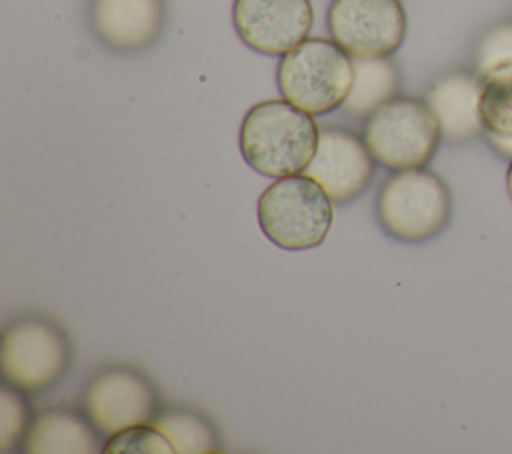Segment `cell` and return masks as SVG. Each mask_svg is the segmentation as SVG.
I'll return each mask as SVG.
<instances>
[{
  "label": "cell",
  "mask_w": 512,
  "mask_h": 454,
  "mask_svg": "<svg viewBox=\"0 0 512 454\" xmlns=\"http://www.w3.org/2000/svg\"><path fill=\"white\" fill-rule=\"evenodd\" d=\"M506 188H508V196L512 200V162L508 166V172H506Z\"/></svg>",
  "instance_id": "cell-21"
},
{
  "label": "cell",
  "mask_w": 512,
  "mask_h": 454,
  "mask_svg": "<svg viewBox=\"0 0 512 454\" xmlns=\"http://www.w3.org/2000/svg\"><path fill=\"white\" fill-rule=\"evenodd\" d=\"M314 178L336 204H346L358 198L374 176V158L358 134L326 126L320 130L314 158L304 170Z\"/></svg>",
  "instance_id": "cell-10"
},
{
  "label": "cell",
  "mask_w": 512,
  "mask_h": 454,
  "mask_svg": "<svg viewBox=\"0 0 512 454\" xmlns=\"http://www.w3.org/2000/svg\"><path fill=\"white\" fill-rule=\"evenodd\" d=\"M96 36L114 50L150 46L164 28V0H92Z\"/></svg>",
  "instance_id": "cell-11"
},
{
  "label": "cell",
  "mask_w": 512,
  "mask_h": 454,
  "mask_svg": "<svg viewBox=\"0 0 512 454\" xmlns=\"http://www.w3.org/2000/svg\"><path fill=\"white\" fill-rule=\"evenodd\" d=\"M362 138L378 164L398 172L426 166L442 130L428 102L394 96L366 118Z\"/></svg>",
  "instance_id": "cell-5"
},
{
  "label": "cell",
  "mask_w": 512,
  "mask_h": 454,
  "mask_svg": "<svg viewBox=\"0 0 512 454\" xmlns=\"http://www.w3.org/2000/svg\"><path fill=\"white\" fill-rule=\"evenodd\" d=\"M398 72L386 58H354V82L342 108L350 116H370L398 92Z\"/></svg>",
  "instance_id": "cell-14"
},
{
  "label": "cell",
  "mask_w": 512,
  "mask_h": 454,
  "mask_svg": "<svg viewBox=\"0 0 512 454\" xmlns=\"http://www.w3.org/2000/svg\"><path fill=\"white\" fill-rule=\"evenodd\" d=\"M478 100L480 76L468 72H452L438 78L426 94V102L438 118L442 138L450 142H466L482 130Z\"/></svg>",
  "instance_id": "cell-12"
},
{
  "label": "cell",
  "mask_w": 512,
  "mask_h": 454,
  "mask_svg": "<svg viewBox=\"0 0 512 454\" xmlns=\"http://www.w3.org/2000/svg\"><path fill=\"white\" fill-rule=\"evenodd\" d=\"M328 30L352 58H388L406 36L400 0H332Z\"/></svg>",
  "instance_id": "cell-7"
},
{
  "label": "cell",
  "mask_w": 512,
  "mask_h": 454,
  "mask_svg": "<svg viewBox=\"0 0 512 454\" xmlns=\"http://www.w3.org/2000/svg\"><path fill=\"white\" fill-rule=\"evenodd\" d=\"M280 94L308 114H328L344 104L354 82V58L328 38H306L278 62Z\"/></svg>",
  "instance_id": "cell-2"
},
{
  "label": "cell",
  "mask_w": 512,
  "mask_h": 454,
  "mask_svg": "<svg viewBox=\"0 0 512 454\" xmlns=\"http://www.w3.org/2000/svg\"><path fill=\"white\" fill-rule=\"evenodd\" d=\"M16 390L6 384L0 392V450H10L26 430V406Z\"/></svg>",
  "instance_id": "cell-18"
},
{
  "label": "cell",
  "mask_w": 512,
  "mask_h": 454,
  "mask_svg": "<svg viewBox=\"0 0 512 454\" xmlns=\"http://www.w3.org/2000/svg\"><path fill=\"white\" fill-rule=\"evenodd\" d=\"M332 218V198L306 174L282 176L258 198V224L264 236L284 250L320 246Z\"/></svg>",
  "instance_id": "cell-3"
},
{
  "label": "cell",
  "mask_w": 512,
  "mask_h": 454,
  "mask_svg": "<svg viewBox=\"0 0 512 454\" xmlns=\"http://www.w3.org/2000/svg\"><path fill=\"white\" fill-rule=\"evenodd\" d=\"M320 130L312 114L292 102L254 104L240 126V152L262 176L282 178L304 172L318 148Z\"/></svg>",
  "instance_id": "cell-1"
},
{
  "label": "cell",
  "mask_w": 512,
  "mask_h": 454,
  "mask_svg": "<svg viewBox=\"0 0 512 454\" xmlns=\"http://www.w3.org/2000/svg\"><path fill=\"white\" fill-rule=\"evenodd\" d=\"M452 214L446 182L424 168L398 170L376 194V216L386 234L402 242H424L440 234Z\"/></svg>",
  "instance_id": "cell-4"
},
{
  "label": "cell",
  "mask_w": 512,
  "mask_h": 454,
  "mask_svg": "<svg viewBox=\"0 0 512 454\" xmlns=\"http://www.w3.org/2000/svg\"><path fill=\"white\" fill-rule=\"evenodd\" d=\"M490 144L502 154V156H508L512 158V138H502V136H488Z\"/></svg>",
  "instance_id": "cell-20"
},
{
  "label": "cell",
  "mask_w": 512,
  "mask_h": 454,
  "mask_svg": "<svg viewBox=\"0 0 512 454\" xmlns=\"http://www.w3.org/2000/svg\"><path fill=\"white\" fill-rule=\"evenodd\" d=\"M104 454H176L170 438L154 424H134L108 438Z\"/></svg>",
  "instance_id": "cell-17"
},
{
  "label": "cell",
  "mask_w": 512,
  "mask_h": 454,
  "mask_svg": "<svg viewBox=\"0 0 512 454\" xmlns=\"http://www.w3.org/2000/svg\"><path fill=\"white\" fill-rule=\"evenodd\" d=\"M506 62H512V22L494 26L482 38L478 46V56H476L478 76Z\"/></svg>",
  "instance_id": "cell-19"
},
{
  "label": "cell",
  "mask_w": 512,
  "mask_h": 454,
  "mask_svg": "<svg viewBox=\"0 0 512 454\" xmlns=\"http://www.w3.org/2000/svg\"><path fill=\"white\" fill-rule=\"evenodd\" d=\"M68 364L70 344L54 322L24 316L4 330L0 366L6 384L22 392H38L54 386Z\"/></svg>",
  "instance_id": "cell-6"
},
{
  "label": "cell",
  "mask_w": 512,
  "mask_h": 454,
  "mask_svg": "<svg viewBox=\"0 0 512 454\" xmlns=\"http://www.w3.org/2000/svg\"><path fill=\"white\" fill-rule=\"evenodd\" d=\"M310 0H234L232 22L240 40L268 56H284L312 28Z\"/></svg>",
  "instance_id": "cell-9"
},
{
  "label": "cell",
  "mask_w": 512,
  "mask_h": 454,
  "mask_svg": "<svg viewBox=\"0 0 512 454\" xmlns=\"http://www.w3.org/2000/svg\"><path fill=\"white\" fill-rule=\"evenodd\" d=\"M82 406L90 424L106 436L134 424H152L160 414L150 382L124 366L98 372L84 392Z\"/></svg>",
  "instance_id": "cell-8"
},
{
  "label": "cell",
  "mask_w": 512,
  "mask_h": 454,
  "mask_svg": "<svg viewBox=\"0 0 512 454\" xmlns=\"http://www.w3.org/2000/svg\"><path fill=\"white\" fill-rule=\"evenodd\" d=\"M152 424L162 430L178 454H202L216 450V434L208 420L190 410H168L158 414Z\"/></svg>",
  "instance_id": "cell-16"
},
{
  "label": "cell",
  "mask_w": 512,
  "mask_h": 454,
  "mask_svg": "<svg viewBox=\"0 0 512 454\" xmlns=\"http://www.w3.org/2000/svg\"><path fill=\"white\" fill-rule=\"evenodd\" d=\"M88 422L68 410L40 412L24 434V450L28 454H94L98 438Z\"/></svg>",
  "instance_id": "cell-13"
},
{
  "label": "cell",
  "mask_w": 512,
  "mask_h": 454,
  "mask_svg": "<svg viewBox=\"0 0 512 454\" xmlns=\"http://www.w3.org/2000/svg\"><path fill=\"white\" fill-rule=\"evenodd\" d=\"M478 112L488 136L512 138V62L494 66L480 76Z\"/></svg>",
  "instance_id": "cell-15"
}]
</instances>
